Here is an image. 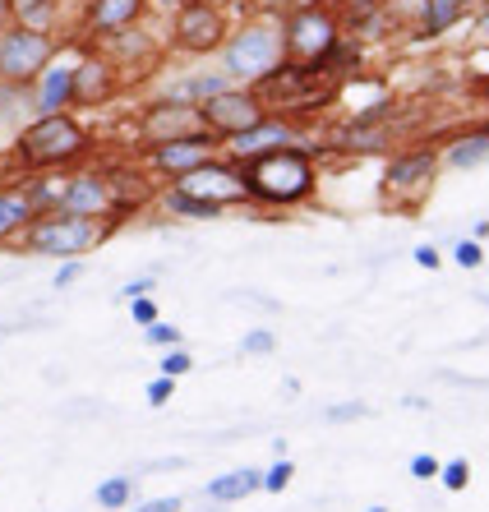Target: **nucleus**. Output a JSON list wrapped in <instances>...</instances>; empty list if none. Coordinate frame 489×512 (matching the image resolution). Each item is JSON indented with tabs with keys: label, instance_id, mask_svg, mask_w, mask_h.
Segmentation results:
<instances>
[{
	"label": "nucleus",
	"instance_id": "nucleus-34",
	"mask_svg": "<svg viewBox=\"0 0 489 512\" xmlns=\"http://www.w3.org/2000/svg\"><path fill=\"white\" fill-rule=\"evenodd\" d=\"M453 259L462 263V268H476V263H480V245H476V240H462V245L453 250Z\"/></svg>",
	"mask_w": 489,
	"mask_h": 512
},
{
	"label": "nucleus",
	"instance_id": "nucleus-28",
	"mask_svg": "<svg viewBox=\"0 0 489 512\" xmlns=\"http://www.w3.org/2000/svg\"><path fill=\"white\" fill-rule=\"evenodd\" d=\"M273 346H277V337L268 333V328H254V333L240 342V351H245V356H263V351H273Z\"/></svg>",
	"mask_w": 489,
	"mask_h": 512
},
{
	"label": "nucleus",
	"instance_id": "nucleus-6",
	"mask_svg": "<svg viewBox=\"0 0 489 512\" xmlns=\"http://www.w3.org/2000/svg\"><path fill=\"white\" fill-rule=\"evenodd\" d=\"M222 37H227V14L208 5V0H185L171 19V42L180 51H190V56H208V51L222 47Z\"/></svg>",
	"mask_w": 489,
	"mask_h": 512
},
{
	"label": "nucleus",
	"instance_id": "nucleus-1",
	"mask_svg": "<svg viewBox=\"0 0 489 512\" xmlns=\"http://www.w3.org/2000/svg\"><path fill=\"white\" fill-rule=\"evenodd\" d=\"M93 148V134L84 130V120L60 111V116H33L24 130L14 134V167L19 171H33V176H47V171H60L88 157Z\"/></svg>",
	"mask_w": 489,
	"mask_h": 512
},
{
	"label": "nucleus",
	"instance_id": "nucleus-20",
	"mask_svg": "<svg viewBox=\"0 0 489 512\" xmlns=\"http://www.w3.org/2000/svg\"><path fill=\"white\" fill-rule=\"evenodd\" d=\"M14 5V24L33 28V33H56L60 24V0H10Z\"/></svg>",
	"mask_w": 489,
	"mask_h": 512
},
{
	"label": "nucleus",
	"instance_id": "nucleus-19",
	"mask_svg": "<svg viewBox=\"0 0 489 512\" xmlns=\"http://www.w3.org/2000/svg\"><path fill=\"white\" fill-rule=\"evenodd\" d=\"M33 199L24 185H0V245L14 236H24V227L33 222Z\"/></svg>",
	"mask_w": 489,
	"mask_h": 512
},
{
	"label": "nucleus",
	"instance_id": "nucleus-18",
	"mask_svg": "<svg viewBox=\"0 0 489 512\" xmlns=\"http://www.w3.org/2000/svg\"><path fill=\"white\" fill-rule=\"evenodd\" d=\"M287 139H291V130L282 125V120H259L254 130L231 134V153L245 157V162H254V157L273 153V148H287Z\"/></svg>",
	"mask_w": 489,
	"mask_h": 512
},
{
	"label": "nucleus",
	"instance_id": "nucleus-25",
	"mask_svg": "<svg viewBox=\"0 0 489 512\" xmlns=\"http://www.w3.org/2000/svg\"><path fill=\"white\" fill-rule=\"evenodd\" d=\"M167 208H171V213H180V217H213L217 213V208H208V203L190 199V194H180V190L167 194Z\"/></svg>",
	"mask_w": 489,
	"mask_h": 512
},
{
	"label": "nucleus",
	"instance_id": "nucleus-15",
	"mask_svg": "<svg viewBox=\"0 0 489 512\" xmlns=\"http://www.w3.org/2000/svg\"><path fill=\"white\" fill-rule=\"evenodd\" d=\"M139 130L148 143H167V139H185V134H203L199 107L190 102H171V97H157L153 107L139 116Z\"/></svg>",
	"mask_w": 489,
	"mask_h": 512
},
{
	"label": "nucleus",
	"instance_id": "nucleus-23",
	"mask_svg": "<svg viewBox=\"0 0 489 512\" xmlns=\"http://www.w3.org/2000/svg\"><path fill=\"white\" fill-rule=\"evenodd\" d=\"M130 499H134V480L130 476H111V480H102V485H97V503H102L107 512L130 508Z\"/></svg>",
	"mask_w": 489,
	"mask_h": 512
},
{
	"label": "nucleus",
	"instance_id": "nucleus-30",
	"mask_svg": "<svg viewBox=\"0 0 489 512\" xmlns=\"http://www.w3.org/2000/svg\"><path fill=\"white\" fill-rule=\"evenodd\" d=\"M443 471V485L448 489H466V480H471V466L462 462V457H457V462H448V466H439Z\"/></svg>",
	"mask_w": 489,
	"mask_h": 512
},
{
	"label": "nucleus",
	"instance_id": "nucleus-12",
	"mask_svg": "<svg viewBox=\"0 0 489 512\" xmlns=\"http://www.w3.org/2000/svg\"><path fill=\"white\" fill-rule=\"evenodd\" d=\"M74 51H79V60H74V107H107L120 93V74L88 42H74Z\"/></svg>",
	"mask_w": 489,
	"mask_h": 512
},
{
	"label": "nucleus",
	"instance_id": "nucleus-36",
	"mask_svg": "<svg viewBox=\"0 0 489 512\" xmlns=\"http://www.w3.org/2000/svg\"><path fill=\"white\" fill-rule=\"evenodd\" d=\"M411 476H420V480L439 476V462H434V457H411Z\"/></svg>",
	"mask_w": 489,
	"mask_h": 512
},
{
	"label": "nucleus",
	"instance_id": "nucleus-40",
	"mask_svg": "<svg viewBox=\"0 0 489 512\" xmlns=\"http://www.w3.org/2000/svg\"><path fill=\"white\" fill-rule=\"evenodd\" d=\"M10 24H14V5H10V0H0V33H5Z\"/></svg>",
	"mask_w": 489,
	"mask_h": 512
},
{
	"label": "nucleus",
	"instance_id": "nucleus-16",
	"mask_svg": "<svg viewBox=\"0 0 489 512\" xmlns=\"http://www.w3.org/2000/svg\"><path fill=\"white\" fill-rule=\"evenodd\" d=\"M144 10H148V0H84V10H79V33L84 37L120 33V28L139 24Z\"/></svg>",
	"mask_w": 489,
	"mask_h": 512
},
{
	"label": "nucleus",
	"instance_id": "nucleus-44",
	"mask_svg": "<svg viewBox=\"0 0 489 512\" xmlns=\"http://www.w3.org/2000/svg\"><path fill=\"white\" fill-rule=\"evenodd\" d=\"M60 5H65V0H60Z\"/></svg>",
	"mask_w": 489,
	"mask_h": 512
},
{
	"label": "nucleus",
	"instance_id": "nucleus-22",
	"mask_svg": "<svg viewBox=\"0 0 489 512\" xmlns=\"http://www.w3.org/2000/svg\"><path fill=\"white\" fill-rule=\"evenodd\" d=\"M448 162H453L457 171H466V167H480V162H489V130H480V134H466V139H457L453 148H448Z\"/></svg>",
	"mask_w": 489,
	"mask_h": 512
},
{
	"label": "nucleus",
	"instance_id": "nucleus-3",
	"mask_svg": "<svg viewBox=\"0 0 489 512\" xmlns=\"http://www.w3.org/2000/svg\"><path fill=\"white\" fill-rule=\"evenodd\" d=\"M240 176H245L250 199L259 203H296L314 190V167L300 148H273V153L254 157Z\"/></svg>",
	"mask_w": 489,
	"mask_h": 512
},
{
	"label": "nucleus",
	"instance_id": "nucleus-24",
	"mask_svg": "<svg viewBox=\"0 0 489 512\" xmlns=\"http://www.w3.org/2000/svg\"><path fill=\"white\" fill-rule=\"evenodd\" d=\"M457 14H462V0H430V28H425V33H430V37L443 33Z\"/></svg>",
	"mask_w": 489,
	"mask_h": 512
},
{
	"label": "nucleus",
	"instance_id": "nucleus-31",
	"mask_svg": "<svg viewBox=\"0 0 489 512\" xmlns=\"http://www.w3.org/2000/svg\"><path fill=\"white\" fill-rule=\"evenodd\" d=\"M185 370H190V356H185L180 346H171L167 356H162V374H167V379H180Z\"/></svg>",
	"mask_w": 489,
	"mask_h": 512
},
{
	"label": "nucleus",
	"instance_id": "nucleus-35",
	"mask_svg": "<svg viewBox=\"0 0 489 512\" xmlns=\"http://www.w3.org/2000/svg\"><path fill=\"white\" fill-rule=\"evenodd\" d=\"M148 286H153V273H148V277H134V282H125V286H120V300L148 296Z\"/></svg>",
	"mask_w": 489,
	"mask_h": 512
},
{
	"label": "nucleus",
	"instance_id": "nucleus-9",
	"mask_svg": "<svg viewBox=\"0 0 489 512\" xmlns=\"http://www.w3.org/2000/svg\"><path fill=\"white\" fill-rule=\"evenodd\" d=\"M199 120L208 134H222V139H231V134H245L254 130L263 120V107L254 93H240V88H222L217 97H208V102H199Z\"/></svg>",
	"mask_w": 489,
	"mask_h": 512
},
{
	"label": "nucleus",
	"instance_id": "nucleus-5",
	"mask_svg": "<svg viewBox=\"0 0 489 512\" xmlns=\"http://www.w3.org/2000/svg\"><path fill=\"white\" fill-rule=\"evenodd\" d=\"M282 51H287V42H282V33H277L273 24H250L240 28L236 37H231L227 47V74H240V79H263L268 70H277L282 65Z\"/></svg>",
	"mask_w": 489,
	"mask_h": 512
},
{
	"label": "nucleus",
	"instance_id": "nucleus-27",
	"mask_svg": "<svg viewBox=\"0 0 489 512\" xmlns=\"http://www.w3.org/2000/svg\"><path fill=\"white\" fill-rule=\"evenodd\" d=\"M144 342H153V346H180V328H171V323H148L144 328Z\"/></svg>",
	"mask_w": 489,
	"mask_h": 512
},
{
	"label": "nucleus",
	"instance_id": "nucleus-21",
	"mask_svg": "<svg viewBox=\"0 0 489 512\" xmlns=\"http://www.w3.org/2000/svg\"><path fill=\"white\" fill-rule=\"evenodd\" d=\"M254 489H263V471H231V476H217L213 485H208V499L213 503H236L245 499V494H254Z\"/></svg>",
	"mask_w": 489,
	"mask_h": 512
},
{
	"label": "nucleus",
	"instance_id": "nucleus-26",
	"mask_svg": "<svg viewBox=\"0 0 489 512\" xmlns=\"http://www.w3.org/2000/svg\"><path fill=\"white\" fill-rule=\"evenodd\" d=\"M291 476H296V466H291V462H277L273 471H263V489H268V494H282V489L291 485Z\"/></svg>",
	"mask_w": 489,
	"mask_h": 512
},
{
	"label": "nucleus",
	"instance_id": "nucleus-14",
	"mask_svg": "<svg viewBox=\"0 0 489 512\" xmlns=\"http://www.w3.org/2000/svg\"><path fill=\"white\" fill-rule=\"evenodd\" d=\"M213 162V134H185V139H167V143H148V167L162 176H185V171Z\"/></svg>",
	"mask_w": 489,
	"mask_h": 512
},
{
	"label": "nucleus",
	"instance_id": "nucleus-33",
	"mask_svg": "<svg viewBox=\"0 0 489 512\" xmlns=\"http://www.w3.org/2000/svg\"><path fill=\"white\" fill-rule=\"evenodd\" d=\"M171 393H176V379H167V374L148 383V402H153V406H167V402H171Z\"/></svg>",
	"mask_w": 489,
	"mask_h": 512
},
{
	"label": "nucleus",
	"instance_id": "nucleus-4",
	"mask_svg": "<svg viewBox=\"0 0 489 512\" xmlns=\"http://www.w3.org/2000/svg\"><path fill=\"white\" fill-rule=\"evenodd\" d=\"M56 51H60L56 33H33V28L10 24L0 33V84L33 88V79L56 60Z\"/></svg>",
	"mask_w": 489,
	"mask_h": 512
},
{
	"label": "nucleus",
	"instance_id": "nucleus-39",
	"mask_svg": "<svg viewBox=\"0 0 489 512\" xmlns=\"http://www.w3.org/2000/svg\"><path fill=\"white\" fill-rule=\"evenodd\" d=\"M356 416H365L360 406H337V411H328V420H356Z\"/></svg>",
	"mask_w": 489,
	"mask_h": 512
},
{
	"label": "nucleus",
	"instance_id": "nucleus-37",
	"mask_svg": "<svg viewBox=\"0 0 489 512\" xmlns=\"http://www.w3.org/2000/svg\"><path fill=\"white\" fill-rule=\"evenodd\" d=\"M134 512H180V499H153V503H139Z\"/></svg>",
	"mask_w": 489,
	"mask_h": 512
},
{
	"label": "nucleus",
	"instance_id": "nucleus-17",
	"mask_svg": "<svg viewBox=\"0 0 489 512\" xmlns=\"http://www.w3.org/2000/svg\"><path fill=\"white\" fill-rule=\"evenodd\" d=\"M434 167H439V153H434V148H420V153L397 157L393 167H388V176H383V190L388 194H420L425 185H430Z\"/></svg>",
	"mask_w": 489,
	"mask_h": 512
},
{
	"label": "nucleus",
	"instance_id": "nucleus-43",
	"mask_svg": "<svg viewBox=\"0 0 489 512\" xmlns=\"http://www.w3.org/2000/svg\"><path fill=\"white\" fill-rule=\"evenodd\" d=\"M370 512H388V508H370Z\"/></svg>",
	"mask_w": 489,
	"mask_h": 512
},
{
	"label": "nucleus",
	"instance_id": "nucleus-8",
	"mask_svg": "<svg viewBox=\"0 0 489 512\" xmlns=\"http://www.w3.org/2000/svg\"><path fill=\"white\" fill-rule=\"evenodd\" d=\"M259 107H282V111H296L305 102H323L328 88H319V70L314 65H277L259 79Z\"/></svg>",
	"mask_w": 489,
	"mask_h": 512
},
{
	"label": "nucleus",
	"instance_id": "nucleus-13",
	"mask_svg": "<svg viewBox=\"0 0 489 512\" xmlns=\"http://www.w3.org/2000/svg\"><path fill=\"white\" fill-rule=\"evenodd\" d=\"M28 107H33L37 116H60V111L74 107V60H65V47H60L56 60L33 79Z\"/></svg>",
	"mask_w": 489,
	"mask_h": 512
},
{
	"label": "nucleus",
	"instance_id": "nucleus-2",
	"mask_svg": "<svg viewBox=\"0 0 489 512\" xmlns=\"http://www.w3.org/2000/svg\"><path fill=\"white\" fill-rule=\"evenodd\" d=\"M111 236V222L102 217H79V213H37L24 227V250L33 254H51V259H79V254L97 250Z\"/></svg>",
	"mask_w": 489,
	"mask_h": 512
},
{
	"label": "nucleus",
	"instance_id": "nucleus-38",
	"mask_svg": "<svg viewBox=\"0 0 489 512\" xmlns=\"http://www.w3.org/2000/svg\"><path fill=\"white\" fill-rule=\"evenodd\" d=\"M416 263H420V268H439V254H434L430 245H420V250H416Z\"/></svg>",
	"mask_w": 489,
	"mask_h": 512
},
{
	"label": "nucleus",
	"instance_id": "nucleus-42",
	"mask_svg": "<svg viewBox=\"0 0 489 512\" xmlns=\"http://www.w3.org/2000/svg\"><path fill=\"white\" fill-rule=\"evenodd\" d=\"M208 5H217V10H222V5H231V0H208Z\"/></svg>",
	"mask_w": 489,
	"mask_h": 512
},
{
	"label": "nucleus",
	"instance_id": "nucleus-29",
	"mask_svg": "<svg viewBox=\"0 0 489 512\" xmlns=\"http://www.w3.org/2000/svg\"><path fill=\"white\" fill-rule=\"evenodd\" d=\"M130 314H134V323H139V328H148V323H157V300L153 296H134L130 300Z\"/></svg>",
	"mask_w": 489,
	"mask_h": 512
},
{
	"label": "nucleus",
	"instance_id": "nucleus-32",
	"mask_svg": "<svg viewBox=\"0 0 489 512\" xmlns=\"http://www.w3.org/2000/svg\"><path fill=\"white\" fill-rule=\"evenodd\" d=\"M79 277H84V259H70V263H60V268H56V282H51V286H56V291H65V286H74Z\"/></svg>",
	"mask_w": 489,
	"mask_h": 512
},
{
	"label": "nucleus",
	"instance_id": "nucleus-10",
	"mask_svg": "<svg viewBox=\"0 0 489 512\" xmlns=\"http://www.w3.org/2000/svg\"><path fill=\"white\" fill-rule=\"evenodd\" d=\"M116 180L97 176V171H79V176H65V190H60V208L79 217H102L111 222L116 217ZM116 227V222H111Z\"/></svg>",
	"mask_w": 489,
	"mask_h": 512
},
{
	"label": "nucleus",
	"instance_id": "nucleus-11",
	"mask_svg": "<svg viewBox=\"0 0 489 512\" xmlns=\"http://www.w3.org/2000/svg\"><path fill=\"white\" fill-rule=\"evenodd\" d=\"M282 42H287V51H291L296 60H305V65H319V60L337 47V24H333V14H323L319 5H305V10L291 19L287 33H282Z\"/></svg>",
	"mask_w": 489,
	"mask_h": 512
},
{
	"label": "nucleus",
	"instance_id": "nucleus-7",
	"mask_svg": "<svg viewBox=\"0 0 489 512\" xmlns=\"http://www.w3.org/2000/svg\"><path fill=\"white\" fill-rule=\"evenodd\" d=\"M171 190L180 194H190V199L208 203V208H227V203H240V199H250V190H245V176H240L236 167H227V162H203V167L185 171V176H176V185Z\"/></svg>",
	"mask_w": 489,
	"mask_h": 512
},
{
	"label": "nucleus",
	"instance_id": "nucleus-41",
	"mask_svg": "<svg viewBox=\"0 0 489 512\" xmlns=\"http://www.w3.org/2000/svg\"><path fill=\"white\" fill-rule=\"evenodd\" d=\"M148 5H157V10H171V14H176L185 0H148Z\"/></svg>",
	"mask_w": 489,
	"mask_h": 512
}]
</instances>
